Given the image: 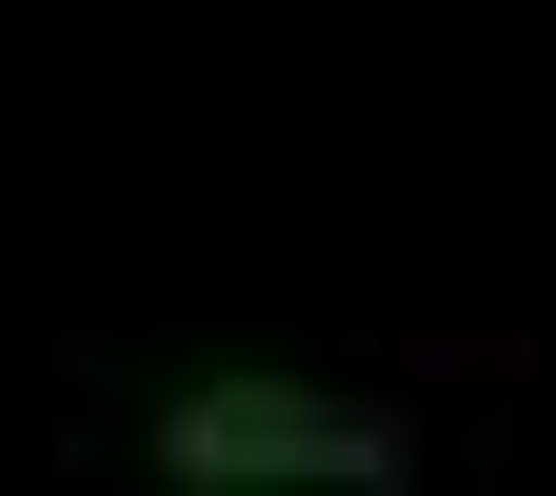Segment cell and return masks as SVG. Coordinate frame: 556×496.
Segmentation results:
<instances>
[{
    "mask_svg": "<svg viewBox=\"0 0 556 496\" xmlns=\"http://www.w3.org/2000/svg\"><path fill=\"white\" fill-rule=\"evenodd\" d=\"M160 457H179L199 496H239V476H318V496H378V476H397V437H378V417H338V397H299V378H199V397L160 417Z\"/></svg>",
    "mask_w": 556,
    "mask_h": 496,
    "instance_id": "cell-1",
    "label": "cell"
}]
</instances>
